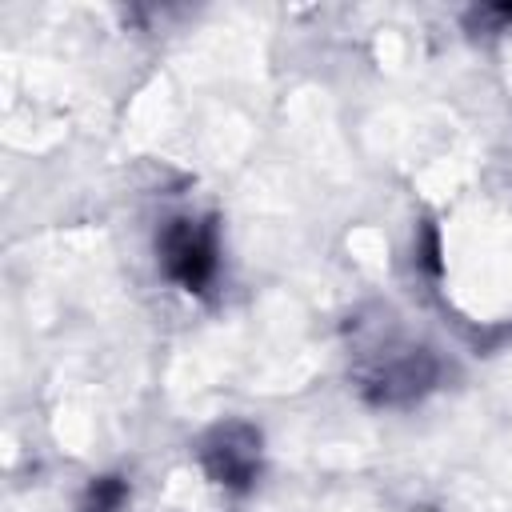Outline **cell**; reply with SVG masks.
Listing matches in <instances>:
<instances>
[{"label":"cell","instance_id":"3","mask_svg":"<svg viewBox=\"0 0 512 512\" xmlns=\"http://www.w3.org/2000/svg\"><path fill=\"white\" fill-rule=\"evenodd\" d=\"M120 504H124V480H116V476L96 480L84 496V512H116Z\"/></svg>","mask_w":512,"mask_h":512},{"label":"cell","instance_id":"2","mask_svg":"<svg viewBox=\"0 0 512 512\" xmlns=\"http://www.w3.org/2000/svg\"><path fill=\"white\" fill-rule=\"evenodd\" d=\"M256 464H260V436L244 424L216 428L212 440L204 444V468L212 472V480L228 488H244L256 476Z\"/></svg>","mask_w":512,"mask_h":512},{"label":"cell","instance_id":"1","mask_svg":"<svg viewBox=\"0 0 512 512\" xmlns=\"http://www.w3.org/2000/svg\"><path fill=\"white\" fill-rule=\"evenodd\" d=\"M164 268L188 292H200L216 276V236L200 220H172L160 240Z\"/></svg>","mask_w":512,"mask_h":512}]
</instances>
